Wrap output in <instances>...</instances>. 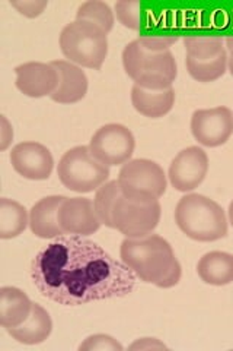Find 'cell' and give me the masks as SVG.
I'll use <instances>...</instances> for the list:
<instances>
[{
    "label": "cell",
    "mask_w": 233,
    "mask_h": 351,
    "mask_svg": "<svg viewBox=\"0 0 233 351\" xmlns=\"http://www.w3.org/2000/svg\"><path fill=\"white\" fill-rule=\"evenodd\" d=\"M130 350H168L163 343H161L159 339L154 338H141L137 339L136 343H133L130 347Z\"/></svg>",
    "instance_id": "4dcf8cb0"
},
{
    "label": "cell",
    "mask_w": 233,
    "mask_h": 351,
    "mask_svg": "<svg viewBox=\"0 0 233 351\" xmlns=\"http://www.w3.org/2000/svg\"><path fill=\"white\" fill-rule=\"evenodd\" d=\"M228 49H229V56H228V69L230 72V75L233 76V37H229L226 40Z\"/></svg>",
    "instance_id": "1f68e13d"
},
{
    "label": "cell",
    "mask_w": 233,
    "mask_h": 351,
    "mask_svg": "<svg viewBox=\"0 0 233 351\" xmlns=\"http://www.w3.org/2000/svg\"><path fill=\"white\" fill-rule=\"evenodd\" d=\"M123 66L135 85L152 91L172 88L178 75L174 54L168 50L152 53L141 46L139 40L128 43L123 51Z\"/></svg>",
    "instance_id": "277c9868"
},
{
    "label": "cell",
    "mask_w": 233,
    "mask_h": 351,
    "mask_svg": "<svg viewBox=\"0 0 233 351\" xmlns=\"http://www.w3.org/2000/svg\"><path fill=\"white\" fill-rule=\"evenodd\" d=\"M197 274L210 285L233 282V255L219 250L206 254L197 263Z\"/></svg>",
    "instance_id": "ffe728a7"
},
{
    "label": "cell",
    "mask_w": 233,
    "mask_h": 351,
    "mask_svg": "<svg viewBox=\"0 0 233 351\" xmlns=\"http://www.w3.org/2000/svg\"><path fill=\"white\" fill-rule=\"evenodd\" d=\"M136 148L131 130L123 125L109 123L99 128L90 144L92 156L107 167L121 166L130 161Z\"/></svg>",
    "instance_id": "9c48e42d"
},
{
    "label": "cell",
    "mask_w": 233,
    "mask_h": 351,
    "mask_svg": "<svg viewBox=\"0 0 233 351\" xmlns=\"http://www.w3.org/2000/svg\"><path fill=\"white\" fill-rule=\"evenodd\" d=\"M37 290L63 306H81L124 298L136 287V276L85 236H60L31 263Z\"/></svg>",
    "instance_id": "6da1fadb"
},
{
    "label": "cell",
    "mask_w": 233,
    "mask_h": 351,
    "mask_svg": "<svg viewBox=\"0 0 233 351\" xmlns=\"http://www.w3.org/2000/svg\"><path fill=\"white\" fill-rule=\"evenodd\" d=\"M12 167L28 180H46L51 176L54 160L47 147L38 142H20L10 152Z\"/></svg>",
    "instance_id": "7c38bea8"
},
{
    "label": "cell",
    "mask_w": 233,
    "mask_h": 351,
    "mask_svg": "<svg viewBox=\"0 0 233 351\" xmlns=\"http://www.w3.org/2000/svg\"><path fill=\"white\" fill-rule=\"evenodd\" d=\"M64 196L42 197L29 211V228L40 239H57L63 236L59 223V210Z\"/></svg>",
    "instance_id": "2e32d148"
},
{
    "label": "cell",
    "mask_w": 233,
    "mask_h": 351,
    "mask_svg": "<svg viewBox=\"0 0 233 351\" xmlns=\"http://www.w3.org/2000/svg\"><path fill=\"white\" fill-rule=\"evenodd\" d=\"M79 350L81 351H123L124 348L113 337L96 334L92 337H87L79 346Z\"/></svg>",
    "instance_id": "4316f807"
},
{
    "label": "cell",
    "mask_w": 233,
    "mask_h": 351,
    "mask_svg": "<svg viewBox=\"0 0 233 351\" xmlns=\"http://www.w3.org/2000/svg\"><path fill=\"white\" fill-rule=\"evenodd\" d=\"M121 195L135 202H154L166 192V176L158 162L150 160H130L120 170Z\"/></svg>",
    "instance_id": "52a82bcc"
},
{
    "label": "cell",
    "mask_w": 233,
    "mask_h": 351,
    "mask_svg": "<svg viewBox=\"0 0 233 351\" xmlns=\"http://www.w3.org/2000/svg\"><path fill=\"white\" fill-rule=\"evenodd\" d=\"M59 223L64 234L85 237L96 233L102 226L94 202L87 197H66L59 210Z\"/></svg>",
    "instance_id": "4fadbf2b"
},
{
    "label": "cell",
    "mask_w": 233,
    "mask_h": 351,
    "mask_svg": "<svg viewBox=\"0 0 233 351\" xmlns=\"http://www.w3.org/2000/svg\"><path fill=\"white\" fill-rule=\"evenodd\" d=\"M6 331L20 344L36 346L44 343L50 337L53 331V321L44 307L34 303L28 319L19 326L8 328Z\"/></svg>",
    "instance_id": "e0dca14e"
},
{
    "label": "cell",
    "mask_w": 233,
    "mask_h": 351,
    "mask_svg": "<svg viewBox=\"0 0 233 351\" xmlns=\"http://www.w3.org/2000/svg\"><path fill=\"white\" fill-rule=\"evenodd\" d=\"M229 223H230L232 227H233V199H232V202H230V205H229Z\"/></svg>",
    "instance_id": "d6a6232c"
},
{
    "label": "cell",
    "mask_w": 233,
    "mask_h": 351,
    "mask_svg": "<svg viewBox=\"0 0 233 351\" xmlns=\"http://www.w3.org/2000/svg\"><path fill=\"white\" fill-rule=\"evenodd\" d=\"M29 226V214L20 204L2 197L0 199V237L15 239Z\"/></svg>",
    "instance_id": "44dd1931"
},
{
    "label": "cell",
    "mask_w": 233,
    "mask_h": 351,
    "mask_svg": "<svg viewBox=\"0 0 233 351\" xmlns=\"http://www.w3.org/2000/svg\"><path fill=\"white\" fill-rule=\"evenodd\" d=\"M208 171V157L204 149L190 147L176 156L168 171L171 184L180 192H191L203 183Z\"/></svg>",
    "instance_id": "8fae6325"
},
{
    "label": "cell",
    "mask_w": 233,
    "mask_h": 351,
    "mask_svg": "<svg viewBox=\"0 0 233 351\" xmlns=\"http://www.w3.org/2000/svg\"><path fill=\"white\" fill-rule=\"evenodd\" d=\"M191 132L198 144L220 147L226 144L233 134V113L228 107L197 110L191 117Z\"/></svg>",
    "instance_id": "30bf717a"
},
{
    "label": "cell",
    "mask_w": 233,
    "mask_h": 351,
    "mask_svg": "<svg viewBox=\"0 0 233 351\" xmlns=\"http://www.w3.org/2000/svg\"><path fill=\"white\" fill-rule=\"evenodd\" d=\"M76 19L90 21L101 27L107 34L114 28V12L107 3L99 2V0H90V2L82 3L76 12Z\"/></svg>",
    "instance_id": "d4e9b609"
},
{
    "label": "cell",
    "mask_w": 233,
    "mask_h": 351,
    "mask_svg": "<svg viewBox=\"0 0 233 351\" xmlns=\"http://www.w3.org/2000/svg\"><path fill=\"white\" fill-rule=\"evenodd\" d=\"M51 64L59 73V86L50 95L51 100L60 104L83 100L87 93V78L82 68L69 60H54Z\"/></svg>",
    "instance_id": "9a60e30c"
},
{
    "label": "cell",
    "mask_w": 233,
    "mask_h": 351,
    "mask_svg": "<svg viewBox=\"0 0 233 351\" xmlns=\"http://www.w3.org/2000/svg\"><path fill=\"white\" fill-rule=\"evenodd\" d=\"M57 174L61 184L77 193L98 191L109 179V167L99 162L90 147H74L61 157Z\"/></svg>",
    "instance_id": "8992f818"
},
{
    "label": "cell",
    "mask_w": 233,
    "mask_h": 351,
    "mask_svg": "<svg viewBox=\"0 0 233 351\" xmlns=\"http://www.w3.org/2000/svg\"><path fill=\"white\" fill-rule=\"evenodd\" d=\"M14 141V129L12 125L8 122L5 116L0 117V149L5 151L8 147L12 144Z\"/></svg>",
    "instance_id": "f546056e"
},
{
    "label": "cell",
    "mask_w": 233,
    "mask_h": 351,
    "mask_svg": "<svg viewBox=\"0 0 233 351\" xmlns=\"http://www.w3.org/2000/svg\"><path fill=\"white\" fill-rule=\"evenodd\" d=\"M159 201L135 202L120 195L113 210L114 228L127 239H140L153 233L161 221Z\"/></svg>",
    "instance_id": "ba28073f"
},
{
    "label": "cell",
    "mask_w": 233,
    "mask_h": 351,
    "mask_svg": "<svg viewBox=\"0 0 233 351\" xmlns=\"http://www.w3.org/2000/svg\"><path fill=\"white\" fill-rule=\"evenodd\" d=\"M141 9L139 0H120L115 3V16L123 27L137 31L141 27Z\"/></svg>",
    "instance_id": "484cf974"
},
{
    "label": "cell",
    "mask_w": 233,
    "mask_h": 351,
    "mask_svg": "<svg viewBox=\"0 0 233 351\" xmlns=\"http://www.w3.org/2000/svg\"><path fill=\"white\" fill-rule=\"evenodd\" d=\"M131 103L137 112L150 119H159L168 114L175 103L174 88L162 91H152L135 85L131 90Z\"/></svg>",
    "instance_id": "ac0fdd59"
},
{
    "label": "cell",
    "mask_w": 233,
    "mask_h": 351,
    "mask_svg": "<svg viewBox=\"0 0 233 351\" xmlns=\"http://www.w3.org/2000/svg\"><path fill=\"white\" fill-rule=\"evenodd\" d=\"M187 71L198 82H213L228 71V54L223 51L220 56L210 60H197L188 58L185 60Z\"/></svg>",
    "instance_id": "7402d4cb"
},
{
    "label": "cell",
    "mask_w": 233,
    "mask_h": 351,
    "mask_svg": "<svg viewBox=\"0 0 233 351\" xmlns=\"http://www.w3.org/2000/svg\"><path fill=\"white\" fill-rule=\"evenodd\" d=\"M187 56L197 60H210L225 51L223 38L219 36H188L184 38Z\"/></svg>",
    "instance_id": "603a6c76"
},
{
    "label": "cell",
    "mask_w": 233,
    "mask_h": 351,
    "mask_svg": "<svg viewBox=\"0 0 233 351\" xmlns=\"http://www.w3.org/2000/svg\"><path fill=\"white\" fill-rule=\"evenodd\" d=\"M120 256L135 276L159 289H171L181 280V265L172 246L158 234L124 239Z\"/></svg>",
    "instance_id": "7a4b0ae2"
},
{
    "label": "cell",
    "mask_w": 233,
    "mask_h": 351,
    "mask_svg": "<svg viewBox=\"0 0 233 351\" xmlns=\"http://www.w3.org/2000/svg\"><path fill=\"white\" fill-rule=\"evenodd\" d=\"M16 88L27 97L51 95L59 86V73L51 63L28 62L16 66Z\"/></svg>",
    "instance_id": "5bb4252c"
},
{
    "label": "cell",
    "mask_w": 233,
    "mask_h": 351,
    "mask_svg": "<svg viewBox=\"0 0 233 351\" xmlns=\"http://www.w3.org/2000/svg\"><path fill=\"white\" fill-rule=\"evenodd\" d=\"M12 5L20 15L27 18H37L46 10L47 0H10Z\"/></svg>",
    "instance_id": "f1b7e54d"
},
{
    "label": "cell",
    "mask_w": 233,
    "mask_h": 351,
    "mask_svg": "<svg viewBox=\"0 0 233 351\" xmlns=\"http://www.w3.org/2000/svg\"><path fill=\"white\" fill-rule=\"evenodd\" d=\"M175 223L187 237L197 241H216L228 234V218L221 206L198 193L181 197L175 208Z\"/></svg>",
    "instance_id": "3957f363"
},
{
    "label": "cell",
    "mask_w": 233,
    "mask_h": 351,
    "mask_svg": "<svg viewBox=\"0 0 233 351\" xmlns=\"http://www.w3.org/2000/svg\"><path fill=\"white\" fill-rule=\"evenodd\" d=\"M32 303L27 293L16 287L0 289V325L3 328H15L24 324L31 312Z\"/></svg>",
    "instance_id": "d6986e66"
},
{
    "label": "cell",
    "mask_w": 233,
    "mask_h": 351,
    "mask_svg": "<svg viewBox=\"0 0 233 351\" xmlns=\"http://www.w3.org/2000/svg\"><path fill=\"white\" fill-rule=\"evenodd\" d=\"M60 49L69 62L98 71L108 54L107 32L90 21L76 19L63 28Z\"/></svg>",
    "instance_id": "5b68a950"
},
{
    "label": "cell",
    "mask_w": 233,
    "mask_h": 351,
    "mask_svg": "<svg viewBox=\"0 0 233 351\" xmlns=\"http://www.w3.org/2000/svg\"><path fill=\"white\" fill-rule=\"evenodd\" d=\"M120 195H121V191H120L118 180H111L104 183L101 188L96 191V195H95L94 206H95L96 215L99 218V221H101V224L109 228H114L113 210Z\"/></svg>",
    "instance_id": "cb8c5ba5"
},
{
    "label": "cell",
    "mask_w": 233,
    "mask_h": 351,
    "mask_svg": "<svg viewBox=\"0 0 233 351\" xmlns=\"http://www.w3.org/2000/svg\"><path fill=\"white\" fill-rule=\"evenodd\" d=\"M139 41L141 46L152 53L168 51L174 44L178 41L176 36H140Z\"/></svg>",
    "instance_id": "83f0119b"
}]
</instances>
